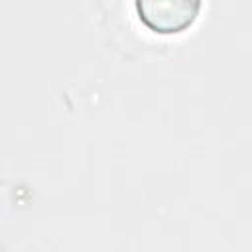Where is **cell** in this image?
Returning a JSON list of instances; mask_svg holds the SVG:
<instances>
[{"mask_svg": "<svg viewBox=\"0 0 252 252\" xmlns=\"http://www.w3.org/2000/svg\"><path fill=\"white\" fill-rule=\"evenodd\" d=\"M134 4L138 20L159 35L189 30L203 10V0H134Z\"/></svg>", "mask_w": 252, "mask_h": 252, "instance_id": "cell-1", "label": "cell"}]
</instances>
